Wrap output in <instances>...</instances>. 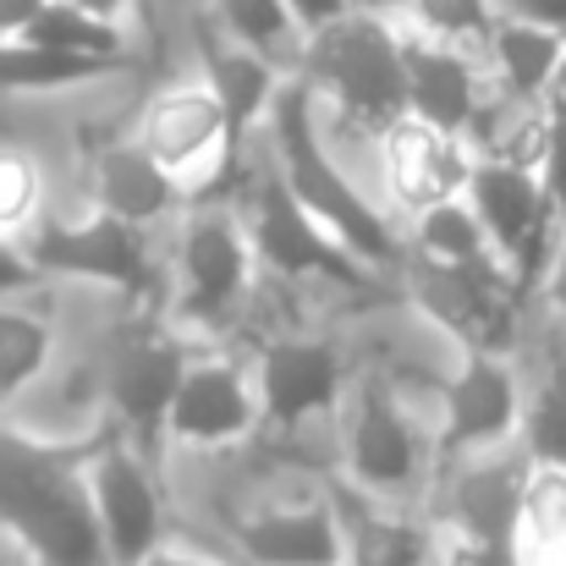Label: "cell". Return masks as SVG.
<instances>
[{"label":"cell","mask_w":566,"mask_h":566,"mask_svg":"<svg viewBox=\"0 0 566 566\" xmlns=\"http://www.w3.org/2000/svg\"><path fill=\"white\" fill-rule=\"evenodd\" d=\"M358 6H375V11H396V0H358Z\"/></svg>","instance_id":"cell-38"},{"label":"cell","mask_w":566,"mask_h":566,"mask_svg":"<svg viewBox=\"0 0 566 566\" xmlns=\"http://www.w3.org/2000/svg\"><path fill=\"white\" fill-rule=\"evenodd\" d=\"M77 6H83V11H94V17H105V22H122V28H133L144 0H77Z\"/></svg>","instance_id":"cell-36"},{"label":"cell","mask_w":566,"mask_h":566,"mask_svg":"<svg viewBox=\"0 0 566 566\" xmlns=\"http://www.w3.org/2000/svg\"><path fill=\"white\" fill-rule=\"evenodd\" d=\"M192 336H182L160 308H111L105 314V396L111 429L160 451L166 407L192 358Z\"/></svg>","instance_id":"cell-12"},{"label":"cell","mask_w":566,"mask_h":566,"mask_svg":"<svg viewBox=\"0 0 566 566\" xmlns=\"http://www.w3.org/2000/svg\"><path fill=\"white\" fill-rule=\"evenodd\" d=\"M88 484H94V512H99L111 566L144 562L149 551H160L171 534L188 528V506H182V490H177L166 451H149L122 429L94 434Z\"/></svg>","instance_id":"cell-11"},{"label":"cell","mask_w":566,"mask_h":566,"mask_svg":"<svg viewBox=\"0 0 566 566\" xmlns=\"http://www.w3.org/2000/svg\"><path fill=\"white\" fill-rule=\"evenodd\" d=\"M66 203H94L127 226H144V231H166L182 209L192 203V192L122 127V133H105L83 149L66 155Z\"/></svg>","instance_id":"cell-15"},{"label":"cell","mask_w":566,"mask_h":566,"mask_svg":"<svg viewBox=\"0 0 566 566\" xmlns=\"http://www.w3.org/2000/svg\"><path fill=\"white\" fill-rule=\"evenodd\" d=\"M133 566H242L209 528H198V523H188L182 534H171L160 551H149L144 562H133Z\"/></svg>","instance_id":"cell-29"},{"label":"cell","mask_w":566,"mask_h":566,"mask_svg":"<svg viewBox=\"0 0 566 566\" xmlns=\"http://www.w3.org/2000/svg\"><path fill=\"white\" fill-rule=\"evenodd\" d=\"M401 308L429 325L451 353H506L523 358L539 331V292L490 253L473 264H401Z\"/></svg>","instance_id":"cell-7"},{"label":"cell","mask_w":566,"mask_h":566,"mask_svg":"<svg viewBox=\"0 0 566 566\" xmlns=\"http://www.w3.org/2000/svg\"><path fill=\"white\" fill-rule=\"evenodd\" d=\"M401 39H407L401 17L375 11V6H353L347 17H336L303 39L292 77L314 94L319 122L347 160H358V149L375 127L407 111Z\"/></svg>","instance_id":"cell-3"},{"label":"cell","mask_w":566,"mask_h":566,"mask_svg":"<svg viewBox=\"0 0 566 566\" xmlns=\"http://www.w3.org/2000/svg\"><path fill=\"white\" fill-rule=\"evenodd\" d=\"M566 50V28L551 22H534V17H501L495 33L484 39V66H490V83L501 99H545L551 83H556V66H562Z\"/></svg>","instance_id":"cell-24"},{"label":"cell","mask_w":566,"mask_h":566,"mask_svg":"<svg viewBox=\"0 0 566 566\" xmlns=\"http://www.w3.org/2000/svg\"><path fill=\"white\" fill-rule=\"evenodd\" d=\"M523 364H528V401H523L517 446L528 451V462L566 468V331L556 319H545V308H539V331Z\"/></svg>","instance_id":"cell-22"},{"label":"cell","mask_w":566,"mask_h":566,"mask_svg":"<svg viewBox=\"0 0 566 566\" xmlns=\"http://www.w3.org/2000/svg\"><path fill=\"white\" fill-rule=\"evenodd\" d=\"M468 203H473L479 226L490 231V248L517 270L523 286L539 292L566 242V214L556 209L551 188L539 182V171L479 160L473 182H468Z\"/></svg>","instance_id":"cell-16"},{"label":"cell","mask_w":566,"mask_h":566,"mask_svg":"<svg viewBox=\"0 0 566 566\" xmlns=\"http://www.w3.org/2000/svg\"><path fill=\"white\" fill-rule=\"evenodd\" d=\"M192 66H198V72L209 77V88L220 94V105H226V116H231L237 155L248 160L292 72H286V66H275L270 55H259V50H248V44L226 39L203 11L192 17Z\"/></svg>","instance_id":"cell-19"},{"label":"cell","mask_w":566,"mask_h":566,"mask_svg":"<svg viewBox=\"0 0 566 566\" xmlns=\"http://www.w3.org/2000/svg\"><path fill=\"white\" fill-rule=\"evenodd\" d=\"M237 209L248 220V237H253V253L264 264V275L297 297H308L319 314H375L385 303H401V286L390 275H379L375 264H364L325 220H314L297 192L281 182V171L270 166L264 155V133L237 177Z\"/></svg>","instance_id":"cell-2"},{"label":"cell","mask_w":566,"mask_h":566,"mask_svg":"<svg viewBox=\"0 0 566 566\" xmlns=\"http://www.w3.org/2000/svg\"><path fill=\"white\" fill-rule=\"evenodd\" d=\"M77 325H83V297L66 286L39 281L28 292L0 297V407L6 412L28 401L39 379L66 358Z\"/></svg>","instance_id":"cell-17"},{"label":"cell","mask_w":566,"mask_h":566,"mask_svg":"<svg viewBox=\"0 0 566 566\" xmlns=\"http://www.w3.org/2000/svg\"><path fill=\"white\" fill-rule=\"evenodd\" d=\"M401 66H407V111L446 127V133H457V138H473L479 116L495 99L484 55L468 50V44H446V39H429V33L407 28Z\"/></svg>","instance_id":"cell-18"},{"label":"cell","mask_w":566,"mask_h":566,"mask_svg":"<svg viewBox=\"0 0 566 566\" xmlns=\"http://www.w3.org/2000/svg\"><path fill=\"white\" fill-rule=\"evenodd\" d=\"M264 440V401L248 347L203 342L192 347L188 369L177 379V396L166 407L160 451L171 468L182 462H231Z\"/></svg>","instance_id":"cell-9"},{"label":"cell","mask_w":566,"mask_h":566,"mask_svg":"<svg viewBox=\"0 0 566 566\" xmlns=\"http://www.w3.org/2000/svg\"><path fill=\"white\" fill-rule=\"evenodd\" d=\"M39 281H44V275H39L33 253H28L22 242H6V237H0V297L28 292V286H39Z\"/></svg>","instance_id":"cell-31"},{"label":"cell","mask_w":566,"mask_h":566,"mask_svg":"<svg viewBox=\"0 0 566 566\" xmlns=\"http://www.w3.org/2000/svg\"><path fill=\"white\" fill-rule=\"evenodd\" d=\"M556 99V94H551ZM539 182L551 188L556 209L566 214V105L556 99V127H551V149H545V166H539Z\"/></svg>","instance_id":"cell-30"},{"label":"cell","mask_w":566,"mask_h":566,"mask_svg":"<svg viewBox=\"0 0 566 566\" xmlns=\"http://www.w3.org/2000/svg\"><path fill=\"white\" fill-rule=\"evenodd\" d=\"M396 17L412 33L484 50V39L495 33V22L506 17V6L501 0H396Z\"/></svg>","instance_id":"cell-28"},{"label":"cell","mask_w":566,"mask_h":566,"mask_svg":"<svg viewBox=\"0 0 566 566\" xmlns=\"http://www.w3.org/2000/svg\"><path fill=\"white\" fill-rule=\"evenodd\" d=\"M203 17L226 33V39H237V44H248V50H259V55H270L275 66H297V55H303V28H297V17L286 11V0H203Z\"/></svg>","instance_id":"cell-27"},{"label":"cell","mask_w":566,"mask_h":566,"mask_svg":"<svg viewBox=\"0 0 566 566\" xmlns=\"http://www.w3.org/2000/svg\"><path fill=\"white\" fill-rule=\"evenodd\" d=\"M551 94L566 105V50H562V66H556V83H551Z\"/></svg>","instance_id":"cell-37"},{"label":"cell","mask_w":566,"mask_h":566,"mask_svg":"<svg viewBox=\"0 0 566 566\" xmlns=\"http://www.w3.org/2000/svg\"><path fill=\"white\" fill-rule=\"evenodd\" d=\"M264 155L281 171V182L297 192V203L325 220L364 264H375L379 275H401V226L375 203L369 182L358 177V166L331 144L314 94L286 77L270 122H264Z\"/></svg>","instance_id":"cell-4"},{"label":"cell","mask_w":566,"mask_h":566,"mask_svg":"<svg viewBox=\"0 0 566 566\" xmlns=\"http://www.w3.org/2000/svg\"><path fill=\"white\" fill-rule=\"evenodd\" d=\"M127 133L192 192V198H231L237 177H242V155L231 138V116L220 105V94L209 88V77L188 66L166 83H155L149 94L133 99V122Z\"/></svg>","instance_id":"cell-10"},{"label":"cell","mask_w":566,"mask_h":566,"mask_svg":"<svg viewBox=\"0 0 566 566\" xmlns=\"http://www.w3.org/2000/svg\"><path fill=\"white\" fill-rule=\"evenodd\" d=\"M512 566H566V468H528L512 517Z\"/></svg>","instance_id":"cell-25"},{"label":"cell","mask_w":566,"mask_h":566,"mask_svg":"<svg viewBox=\"0 0 566 566\" xmlns=\"http://www.w3.org/2000/svg\"><path fill=\"white\" fill-rule=\"evenodd\" d=\"M353 166L369 182L379 209L396 226H407L423 209H434L446 198H462L468 182H473L479 155H473L468 138H457V133H446V127L401 111V116H390L385 127H375L364 138V149H358Z\"/></svg>","instance_id":"cell-13"},{"label":"cell","mask_w":566,"mask_h":566,"mask_svg":"<svg viewBox=\"0 0 566 566\" xmlns=\"http://www.w3.org/2000/svg\"><path fill=\"white\" fill-rule=\"evenodd\" d=\"M434 446L440 468L490 457L517 446L523 401H528V364L506 353H451L434 379Z\"/></svg>","instance_id":"cell-14"},{"label":"cell","mask_w":566,"mask_h":566,"mask_svg":"<svg viewBox=\"0 0 566 566\" xmlns=\"http://www.w3.org/2000/svg\"><path fill=\"white\" fill-rule=\"evenodd\" d=\"M358 0H286V11L297 17V28L303 33H314V28H325V22H336V17H347Z\"/></svg>","instance_id":"cell-32"},{"label":"cell","mask_w":566,"mask_h":566,"mask_svg":"<svg viewBox=\"0 0 566 566\" xmlns=\"http://www.w3.org/2000/svg\"><path fill=\"white\" fill-rule=\"evenodd\" d=\"M6 418H11V412H6V407H0V423H6Z\"/></svg>","instance_id":"cell-39"},{"label":"cell","mask_w":566,"mask_h":566,"mask_svg":"<svg viewBox=\"0 0 566 566\" xmlns=\"http://www.w3.org/2000/svg\"><path fill=\"white\" fill-rule=\"evenodd\" d=\"M490 231L479 226L468 192L462 198H446L434 209H423L418 220L401 226V264H473V259H490Z\"/></svg>","instance_id":"cell-26"},{"label":"cell","mask_w":566,"mask_h":566,"mask_svg":"<svg viewBox=\"0 0 566 566\" xmlns=\"http://www.w3.org/2000/svg\"><path fill=\"white\" fill-rule=\"evenodd\" d=\"M160 248H166L160 314L198 347L237 342V331L264 286V264L253 253V237H248L237 198H220V192L192 198L166 226Z\"/></svg>","instance_id":"cell-5"},{"label":"cell","mask_w":566,"mask_h":566,"mask_svg":"<svg viewBox=\"0 0 566 566\" xmlns=\"http://www.w3.org/2000/svg\"><path fill=\"white\" fill-rule=\"evenodd\" d=\"M512 17H534V22H551V28H566V0H501Z\"/></svg>","instance_id":"cell-35"},{"label":"cell","mask_w":566,"mask_h":566,"mask_svg":"<svg viewBox=\"0 0 566 566\" xmlns=\"http://www.w3.org/2000/svg\"><path fill=\"white\" fill-rule=\"evenodd\" d=\"M342 528H347V566H434V512L379 501L336 479Z\"/></svg>","instance_id":"cell-20"},{"label":"cell","mask_w":566,"mask_h":566,"mask_svg":"<svg viewBox=\"0 0 566 566\" xmlns=\"http://www.w3.org/2000/svg\"><path fill=\"white\" fill-rule=\"evenodd\" d=\"M39 11H44V0H0V39H22Z\"/></svg>","instance_id":"cell-34"},{"label":"cell","mask_w":566,"mask_h":566,"mask_svg":"<svg viewBox=\"0 0 566 566\" xmlns=\"http://www.w3.org/2000/svg\"><path fill=\"white\" fill-rule=\"evenodd\" d=\"M259 401H264V440L275 446H325L331 418L347 396L353 375L364 369L358 325L347 319H303L248 347Z\"/></svg>","instance_id":"cell-6"},{"label":"cell","mask_w":566,"mask_h":566,"mask_svg":"<svg viewBox=\"0 0 566 566\" xmlns=\"http://www.w3.org/2000/svg\"><path fill=\"white\" fill-rule=\"evenodd\" d=\"M88 446L28 429L17 418L0 423V562L6 566H111Z\"/></svg>","instance_id":"cell-1"},{"label":"cell","mask_w":566,"mask_h":566,"mask_svg":"<svg viewBox=\"0 0 566 566\" xmlns=\"http://www.w3.org/2000/svg\"><path fill=\"white\" fill-rule=\"evenodd\" d=\"M160 237L166 231L127 226L94 203H66L39 226L28 253L50 286H66L77 297L127 303V308H160V292H166Z\"/></svg>","instance_id":"cell-8"},{"label":"cell","mask_w":566,"mask_h":566,"mask_svg":"<svg viewBox=\"0 0 566 566\" xmlns=\"http://www.w3.org/2000/svg\"><path fill=\"white\" fill-rule=\"evenodd\" d=\"M133 72L127 61L50 50L39 39H0V99H72L111 77Z\"/></svg>","instance_id":"cell-23"},{"label":"cell","mask_w":566,"mask_h":566,"mask_svg":"<svg viewBox=\"0 0 566 566\" xmlns=\"http://www.w3.org/2000/svg\"><path fill=\"white\" fill-rule=\"evenodd\" d=\"M539 308H545V319H556L566 331V242L551 264V275H545V286H539Z\"/></svg>","instance_id":"cell-33"},{"label":"cell","mask_w":566,"mask_h":566,"mask_svg":"<svg viewBox=\"0 0 566 566\" xmlns=\"http://www.w3.org/2000/svg\"><path fill=\"white\" fill-rule=\"evenodd\" d=\"M61 198H66V160H55L28 133H0V237L28 248L39 226L61 209Z\"/></svg>","instance_id":"cell-21"}]
</instances>
